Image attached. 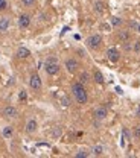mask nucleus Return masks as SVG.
Instances as JSON below:
<instances>
[{
	"label": "nucleus",
	"instance_id": "nucleus-1",
	"mask_svg": "<svg viewBox=\"0 0 140 158\" xmlns=\"http://www.w3.org/2000/svg\"><path fill=\"white\" fill-rule=\"evenodd\" d=\"M72 91H73V96H75V99H76L78 103H81V105L87 103L89 94H87V90H85V87H84L82 82H75L72 85Z\"/></svg>",
	"mask_w": 140,
	"mask_h": 158
},
{
	"label": "nucleus",
	"instance_id": "nucleus-2",
	"mask_svg": "<svg viewBox=\"0 0 140 158\" xmlns=\"http://www.w3.org/2000/svg\"><path fill=\"white\" fill-rule=\"evenodd\" d=\"M44 70L49 76H53L59 72V64H58L56 58H47V61L44 62Z\"/></svg>",
	"mask_w": 140,
	"mask_h": 158
},
{
	"label": "nucleus",
	"instance_id": "nucleus-3",
	"mask_svg": "<svg viewBox=\"0 0 140 158\" xmlns=\"http://www.w3.org/2000/svg\"><path fill=\"white\" fill-rule=\"evenodd\" d=\"M100 44H102V37L99 35V34H94V35H90L89 38H87V46L90 47V49H99L100 47Z\"/></svg>",
	"mask_w": 140,
	"mask_h": 158
},
{
	"label": "nucleus",
	"instance_id": "nucleus-4",
	"mask_svg": "<svg viewBox=\"0 0 140 158\" xmlns=\"http://www.w3.org/2000/svg\"><path fill=\"white\" fill-rule=\"evenodd\" d=\"M29 87H31L32 90H35V91L41 90V87H43V82H41V78H40L37 73L31 75V79H29Z\"/></svg>",
	"mask_w": 140,
	"mask_h": 158
},
{
	"label": "nucleus",
	"instance_id": "nucleus-5",
	"mask_svg": "<svg viewBox=\"0 0 140 158\" xmlns=\"http://www.w3.org/2000/svg\"><path fill=\"white\" fill-rule=\"evenodd\" d=\"M107 58H108L110 62H117V61L120 59V52H119L116 47H110V49L107 50Z\"/></svg>",
	"mask_w": 140,
	"mask_h": 158
},
{
	"label": "nucleus",
	"instance_id": "nucleus-6",
	"mask_svg": "<svg viewBox=\"0 0 140 158\" xmlns=\"http://www.w3.org/2000/svg\"><path fill=\"white\" fill-rule=\"evenodd\" d=\"M2 114H3V117L5 118H14V117H17L18 111H17V108H15V107L8 105V107H5V108H3Z\"/></svg>",
	"mask_w": 140,
	"mask_h": 158
},
{
	"label": "nucleus",
	"instance_id": "nucleus-7",
	"mask_svg": "<svg viewBox=\"0 0 140 158\" xmlns=\"http://www.w3.org/2000/svg\"><path fill=\"white\" fill-rule=\"evenodd\" d=\"M31 26V15H28V14H21L20 17H18V28L20 29H28Z\"/></svg>",
	"mask_w": 140,
	"mask_h": 158
},
{
	"label": "nucleus",
	"instance_id": "nucleus-8",
	"mask_svg": "<svg viewBox=\"0 0 140 158\" xmlns=\"http://www.w3.org/2000/svg\"><path fill=\"white\" fill-rule=\"evenodd\" d=\"M78 67H79V64H78V61L75 58H69L66 61V69H67L69 73H75L78 70Z\"/></svg>",
	"mask_w": 140,
	"mask_h": 158
},
{
	"label": "nucleus",
	"instance_id": "nucleus-9",
	"mask_svg": "<svg viewBox=\"0 0 140 158\" xmlns=\"http://www.w3.org/2000/svg\"><path fill=\"white\" fill-rule=\"evenodd\" d=\"M37 128H38L37 120H34V118L28 120V123H26V132H28V134H34V132L37 131Z\"/></svg>",
	"mask_w": 140,
	"mask_h": 158
},
{
	"label": "nucleus",
	"instance_id": "nucleus-10",
	"mask_svg": "<svg viewBox=\"0 0 140 158\" xmlns=\"http://www.w3.org/2000/svg\"><path fill=\"white\" fill-rule=\"evenodd\" d=\"M107 114H108L107 107H99V108H96V111H94V117L99 118V120H104V118L107 117Z\"/></svg>",
	"mask_w": 140,
	"mask_h": 158
},
{
	"label": "nucleus",
	"instance_id": "nucleus-11",
	"mask_svg": "<svg viewBox=\"0 0 140 158\" xmlns=\"http://www.w3.org/2000/svg\"><path fill=\"white\" fill-rule=\"evenodd\" d=\"M17 56H18L20 59H26V58L31 56V50L26 49V47H20V49L17 50Z\"/></svg>",
	"mask_w": 140,
	"mask_h": 158
},
{
	"label": "nucleus",
	"instance_id": "nucleus-12",
	"mask_svg": "<svg viewBox=\"0 0 140 158\" xmlns=\"http://www.w3.org/2000/svg\"><path fill=\"white\" fill-rule=\"evenodd\" d=\"M117 37H119V40H120L122 43H128V41H130V38H131V34H130L128 31H120Z\"/></svg>",
	"mask_w": 140,
	"mask_h": 158
},
{
	"label": "nucleus",
	"instance_id": "nucleus-13",
	"mask_svg": "<svg viewBox=\"0 0 140 158\" xmlns=\"http://www.w3.org/2000/svg\"><path fill=\"white\" fill-rule=\"evenodd\" d=\"M8 28H9V18H0V32H5V31H8Z\"/></svg>",
	"mask_w": 140,
	"mask_h": 158
},
{
	"label": "nucleus",
	"instance_id": "nucleus-14",
	"mask_svg": "<svg viewBox=\"0 0 140 158\" xmlns=\"http://www.w3.org/2000/svg\"><path fill=\"white\" fill-rule=\"evenodd\" d=\"M93 79H94V82H97V84H104V75L99 70H94Z\"/></svg>",
	"mask_w": 140,
	"mask_h": 158
},
{
	"label": "nucleus",
	"instance_id": "nucleus-15",
	"mask_svg": "<svg viewBox=\"0 0 140 158\" xmlns=\"http://www.w3.org/2000/svg\"><path fill=\"white\" fill-rule=\"evenodd\" d=\"M12 132H14V129H12V126H6V128L3 129V137H6V138H9V137H12Z\"/></svg>",
	"mask_w": 140,
	"mask_h": 158
},
{
	"label": "nucleus",
	"instance_id": "nucleus-16",
	"mask_svg": "<svg viewBox=\"0 0 140 158\" xmlns=\"http://www.w3.org/2000/svg\"><path fill=\"white\" fill-rule=\"evenodd\" d=\"M94 11H96L97 14H102V12H104V3L96 2V3H94Z\"/></svg>",
	"mask_w": 140,
	"mask_h": 158
},
{
	"label": "nucleus",
	"instance_id": "nucleus-17",
	"mask_svg": "<svg viewBox=\"0 0 140 158\" xmlns=\"http://www.w3.org/2000/svg\"><path fill=\"white\" fill-rule=\"evenodd\" d=\"M61 105L62 107H69L70 105V97L69 96H62L61 97Z\"/></svg>",
	"mask_w": 140,
	"mask_h": 158
},
{
	"label": "nucleus",
	"instance_id": "nucleus-18",
	"mask_svg": "<svg viewBox=\"0 0 140 158\" xmlns=\"http://www.w3.org/2000/svg\"><path fill=\"white\" fill-rule=\"evenodd\" d=\"M90 81V76H89V73H82L81 76H79V82H82V84H85V82H89Z\"/></svg>",
	"mask_w": 140,
	"mask_h": 158
},
{
	"label": "nucleus",
	"instance_id": "nucleus-19",
	"mask_svg": "<svg viewBox=\"0 0 140 158\" xmlns=\"http://www.w3.org/2000/svg\"><path fill=\"white\" fill-rule=\"evenodd\" d=\"M133 52H134V53H139L140 52V40L133 43Z\"/></svg>",
	"mask_w": 140,
	"mask_h": 158
},
{
	"label": "nucleus",
	"instance_id": "nucleus-20",
	"mask_svg": "<svg viewBox=\"0 0 140 158\" xmlns=\"http://www.w3.org/2000/svg\"><path fill=\"white\" fill-rule=\"evenodd\" d=\"M111 24H113V26H120V24H122V18L113 17V18H111Z\"/></svg>",
	"mask_w": 140,
	"mask_h": 158
},
{
	"label": "nucleus",
	"instance_id": "nucleus-21",
	"mask_svg": "<svg viewBox=\"0 0 140 158\" xmlns=\"http://www.w3.org/2000/svg\"><path fill=\"white\" fill-rule=\"evenodd\" d=\"M133 137L134 138H140V126H134L133 128Z\"/></svg>",
	"mask_w": 140,
	"mask_h": 158
},
{
	"label": "nucleus",
	"instance_id": "nucleus-22",
	"mask_svg": "<svg viewBox=\"0 0 140 158\" xmlns=\"http://www.w3.org/2000/svg\"><path fill=\"white\" fill-rule=\"evenodd\" d=\"M102 152H104V148L102 146H96V148H93V154L94 155H102Z\"/></svg>",
	"mask_w": 140,
	"mask_h": 158
},
{
	"label": "nucleus",
	"instance_id": "nucleus-23",
	"mask_svg": "<svg viewBox=\"0 0 140 158\" xmlns=\"http://www.w3.org/2000/svg\"><path fill=\"white\" fill-rule=\"evenodd\" d=\"M18 99H20L21 102H25V100L28 99V93H26L25 90H21V91H20V94H18Z\"/></svg>",
	"mask_w": 140,
	"mask_h": 158
},
{
	"label": "nucleus",
	"instance_id": "nucleus-24",
	"mask_svg": "<svg viewBox=\"0 0 140 158\" xmlns=\"http://www.w3.org/2000/svg\"><path fill=\"white\" fill-rule=\"evenodd\" d=\"M21 2H23V5H25V6L31 8V6H34V5H35V2H37V0H21Z\"/></svg>",
	"mask_w": 140,
	"mask_h": 158
},
{
	"label": "nucleus",
	"instance_id": "nucleus-25",
	"mask_svg": "<svg viewBox=\"0 0 140 158\" xmlns=\"http://www.w3.org/2000/svg\"><path fill=\"white\" fill-rule=\"evenodd\" d=\"M6 8H8V2H6V0H0V12L5 11Z\"/></svg>",
	"mask_w": 140,
	"mask_h": 158
},
{
	"label": "nucleus",
	"instance_id": "nucleus-26",
	"mask_svg": "<svg viewBox=\"0 0 140 158\" xmlns=\"http://www.w3.org/2000/svg\"><path fill=\"white\" fill-rule=\"evenodd\" d=\"M76 157H78V158H84V157H89V152H87V151H81L79 154H76Z\"/></svg>",
	"mask_w": 140,
	"mask_h": 158
},
{
	"label": "nucleus",
	"instance_id": "nucleus-27",
	"mask_svg": "<svg viewBox=\"0 0 140 158\" xmlns=\"http://www.w3.org/2000/svg\"><path fill=\"white\" fill-rule=\"evenodd\" d=\"M136 116H137V117H140V105H139V108H137V111H136Z\"/></svg>",
	"mask_w": 140,
	"mask_h": 158
},
{
	"label": "nucleus",
	"instance_id": "nucleus-28",
	"mask_svg": "<svg viewBox=\"0 0 140 158\" xmlns=\"http://www.w3.org/2000/svg\"><path fill=\"white\" fill-rule=\"evenodd\" d=\"M137 32H140V23L137 24Z\"/></svg>",
	"mask_w": 140,
	"mask_h": 158
}]
</instances>
